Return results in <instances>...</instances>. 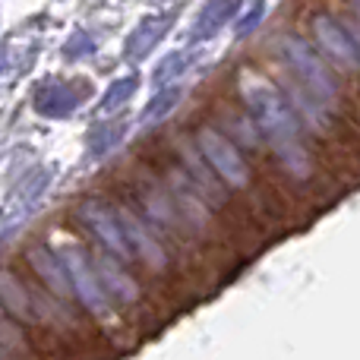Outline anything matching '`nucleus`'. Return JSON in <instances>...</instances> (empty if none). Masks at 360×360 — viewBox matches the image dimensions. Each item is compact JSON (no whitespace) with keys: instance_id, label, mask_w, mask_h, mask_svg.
I'll return each instance as SVG.
<instances>
[{"instance_id":"obj_1","label":"nucleus","mask_w":360,"mask_h":360,"mask_svg":"<svg viewBox=\"0 0 360 360\" xmlns=\"http://www.w3.org/2000/svg\"><path fill=\"white\" fill-rule=\"evenodd\" d=\"M240 98L247 105L253 124L269 139V149L278 158V165L294 180H307L313 174V158L304 146V133H300L297 114L291 111L288 98L266 79V76L253 73L243 67L240 73Z\"/></svg>"},{"instance_id":"obj_2","label":"nucleus","mask_w":360,"mask_h":360,"mask_svg":"<svg viewBox=\"0 0 360 360\" xmlns=\"http://www.w3.org/2000/svg\"><path fill=\"white\" fill-rule=\"evenodd\" d=\"M278 54H281V60H285V67L297 76V82L307 89V95H310L319 108L335 105L338 82H335V76H332V70L319 60V54L313 51V44L307 41V38L291 35V32L278 35Z\"/></svg>"},{"instance_id":"obj_3","label":"nucleus","mask_w":360,"mask_h":360,"mask_svg":"<svg viewBox=\"0 0 360 360\" xmlns=\"http://www.w3.org/2000/svg\"><path fill=\"white\" fill-rule=\"evenodd\" d=\"M193 146L202 155V162L212 168V174L224 180L234 190H250L253 186V171H250L247 158L240 155L228 133H221V127L215 124H199L193 130Z\"/></svg>"},{"instance_id":"obj_4","label":"nucleus","mask_w":360,"mask_h":360,"mask_svg":"<svg viewBox=\"0 0 360 360\" xmlns=\"http://www.w3.org/2000/svg\"><path fill=\"white\" fill-rule=\"evenodd\" d=\"M57 259H60L63 269H67L73 297H79L82 307H86L92 316H98V319L111 316V297H108L105 288H101L98 272H95V262L86 256V250H82L79 243H67V247L57 250Z\"/></svg>"},{"instance_id":"obj_5","label":"nucleus","mask_w":360,"mask_h":360,"mask_svg":"<svg viewBox=\"0 0 360 360\" xmlns=\"http://www.w3.org/2000/svg\"><path fill=\"white\" fill-rule=\"evenodd\" d=\"M136 199L143 205V218H152L158 224V231L171 237H190V228H186L184 215H180L174 196L171 190L165 186V180L149 177V174H139L136 177Z\"/></svg>"},{"instance_id":"obj_6","label":"nucleus","mask_w":360,"mask_h":360,"mask_svg":"<svg viewBox=\"0 0 360 360\" xmlns=\"http://www.w3.org/2000/svg\"><path fill=\"white\" fill-rule=\"evenodd\" d=\"M76 215L86 221V228L92 231L101 243H105V250L111 256H117V259H124V262L136 259V256H133V250H130V243H127L124 228H120V221H117L114 205H108L105 199H95L92 196V199H82L79 209H76Z\"/></svg>"},{"instance_id":"obj_7","label":"nucleus","mask_w":360,"mask_h":360,"mask_svg":"<svg viewBox=\"0 0 360 360\" xmlns=\"http://www.w3.org/2000/svg\"><path fill=\"white\" fill-rule=\"evenodd\" d=\"M114 212H117V221H120V228H124L133 256H136L143 266H149L152 272H165V269H168V253H165L162 240L152 234L149 221H146L139 212L127 209V205H114Z\"/></svg>"},{"instance_id":"obj_8","label":"nucleus","mask_w":360,"mask_h":360,"mask_svg":"<svg viewBox=\"0 0 360 360\" xmlns=\"http://www.w3.org/2000/svg\"><path fill=\"white\" fill-rule=\"evenodd\" d=\"M25 259H29V266L35 269L38 278L54 291L57 304H70V300H73V288H70L67 269H63V262L57 259V253L48 247V243H29V247H25Z\"/></svg>"},{"instance_id":"obj_9","label":"nucleus","mask_w":360,"mask_h":360,"mask_svg":"<svg viewBox=\"0 0 360 360\" xmlns=\"http://www.w3.org/2000/svg\"><path fill=\"white\" fill-rule=\"evenodd\" d=\"M313 35H316V41L323 44V51L332 60L345 63V67H357V51H354V41H351V32L348 25L335 22V16L316 13L313 16Z\"/></svg>"},{"instance_id":"obj_10","label":"nucleus","mask_w":360,"mask_h":360,"mask_svg":"<svg viewBox=\"0 0 360 360\" xmlns=\"http://www.w3.org/2000/svg\"><path fill=\"white\" fill-rule=\"evenodd\" d=\"M0 307L10 319H19L25 326H38V313L32 304V291L10 272V269H0Z\"/></svg>"},{"instance_id":"obj_11","label":"nucleus","mask_w":360,"mask_h":360,"mask_svg":"<svg viewBox=\"0 0 360 360\" xmlns=\"http://www.w3.org/2000/svg\"><path fill=\"white\" fill-rule=\"evenodd\" d=\"M82 95L70 82H44L41 89H35V111L41 117H70L79 108Z\"/></svg>"},{"instance_id":"obj_12","label":"nucleus","mask_w":360,"mask_h":360,"mask_svg":"<svg viewBox=\"0 0 360 360\" xmlns=\"http://www.w3.org/2000/svg\"><path fill=\"white\" fill-rule=\"evenodd\" d=\"M95 272H98L101 288H105V294L111 300H117V304H136L139 300V285L111 259V256H101V259L95 262Z\"/></svg>"},{"instance_id":"obj_13","label":"nucleus","mask_w":360,"mask_h":360,"mask_svg":"<svg viewBox=\"0 0 360 360\" xmlns=\"http://www.w3.org/2000/svg\"><path fill=\"white\" fill-rule=\"evenodd\" d=\"M234 10H237V0H209V4L199 10V16H196V22H193L186 41L199 44V41H205V38H212L231 16H234Z\"/></svg>"},{"instance_id":"obj_14","label":"nucleus","mask_w":360,"mask_h":360,"mask_svg":"<svg viewBox=\"0 0 360 360\" xmlns=\"http://www.w3.org/2000/svg\"><path fill=\"white\" fill-rule=\"evenodd\" d=\"M171 25H174V16H171V13H165V16H149V19H143V22L136 25V32L130 35L127 54H130L133 60L146 57V54H149V51L155 48V44L171 32Z\"/></svg>"},{"instance_id":"obj_15","label":"nucleus","mask_w":360,"mask_h":360,"mask_svg":"<svg viewBox=\"0 0 360 360\" xmlns=\"http://www.w3.org/2000/svg\"><path fill=\"white\" fill-rule=\"evenodd\" d=\"M180 98H184V89H180V86H165L162 92H158L155 98L146 105L143 120H139V124H143V127H152V124H158V120L171 117V111H174V108L180 105Z\"/></svg>"},{"instance_id":"obj_16","label":"nucleus","mask_w":360,"mask_h":360,"mask_svg":"<svg viewBox=\"0 0 360 360\" xmlns=\"http://www.w3.org/2000/svg\"><path fill=\"white\" fill-rule=\"evenodd\" d=\"M124 139V124H95L92 133H89V152L95 158H105L108 152H114Z\"/></svg>"},{"instance_id":"obj_17","label":"nucleus","mask_w":360,"mask_h":360,"mask_svg":"<svg viewBox=\"0 0 360 360\" xmlns=\"http://www.w3.org/2000/svg\"><path fill=\"white\" fill-rule=\"evenodd\" d=\"M0 348L6 351L10 357H25V338H22V329L19 326H13V319L4 313V307H0Z\"/></svg>"},{"instance_id":"obj_18","label":"nucleus","mask_w":360,"mask_h":360,"mask_svg":"<svg viewBox=\"0 0 360 360\" xmlns=\"http://www.w3.org/2000/svg\"><path fill=\"white\" fill-rule=\"evenodd\" d=\"M193 67V54L190 51H174V54H168L162 63H158V70H155V82L158 86H168L171 79H177L184 70H190Z\"/></svg>"},{"instance_id":"obj_19","label":"nucleus","mask_w":360,"mask_h":360,"mask_svg":"<svg viewBox=\"0 0 360 360\" xmlns=\"http://www.w3.org/2000/svg\"><path fill=\"white\" fill-rule=\"evenodd\" d=\"M139 89V79L136 76H124V79H117L111 89H108V95L101 98V111H117V108H124L127 101L133 98V92Z\"/></svg>"},{"instance_id":"obj_20","label":"nucleus","mask_w":360,"mask_h":360,"mask_svg":"<svg viewBox=\"0 0 360 360\" xmlns=\"http://www.w3.org/2000/svg\"><path fill=\"white\" fill-rule=\"evenodd\" d=\"M262 13H266V4H262V0H256V4L250 6L247 13H243L240 22H237V35H250V32H253L256 25L262 22Z\"/></svg>"},{"instance_id":"obj_21","label":"nucleus","mask_w":360,"mask_h":360,"mask_svg":"<svg viewBox=\"0 0 360 360\" xmlns=\"http://www.w3.org/2000/svg\"><path fill=\"white\" fill-rule=\"evenodd\" d=\"M351 32V41H354V51H357V67H360V29H348Z\"/></svg>"},{"instance_id":"obj_22","label":"nucleus","mask_w":360,"mask_h":360,"mask_svg":"<svg viewBox=\"0 0 360 360\" xmlns=\"http://www.w3.org/2000/svg\"><path fill=\"white\" fill-rule=\"evenodd\" d=\"M0 360H13V357H10V354H6V351H4V348H0Z\"/></svg>"}]
</instances>
